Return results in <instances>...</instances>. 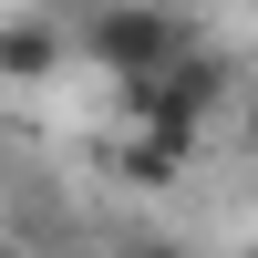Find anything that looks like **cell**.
<instances>
[{"label":"cell","instance_id":"1","mask_svg":"<svg viewBox=\"0 0 258 258\" xmlns=\"http://www.w3.org/2000/svg\"><path fill=\"white\" fill-rule=\"evenodd\" d=\"M73 52L93 62V73H114L124 93H145L165 62L197 52V21L165 11V0H83L73 11Z\"/></svg>","mask_w":258,"mask_h":258},{"label":"cell","instance_id":"2","mask_svg":"<svg viewBox=\"0 0 258 258\" xmlns=\"http://www.w3.org/2000/svg\"><path fill=\"white\" fill-rule=\"evenodd\" d=\"M62 52H73V21H62V11H21V21H0V83H41V73H62Z\"/></svg>","mask_w":258,"mask_h":258},{"label":"cell","instance_id":"3","mask_svg":"<svg viewBox=\"0 0 258 258\" xmlns=\"http://www.w3.org/2000/svg\"><path fill=\"white\" fill-rule=\"evenodd\" d=\"M114 258H186V248H176V238H165V227H145V238H124Z\"/></svg>","mask_w":258,"mask_h":258},{"label":"cell","instance_id":"4","mask_svg":"<svg viewBox=\"0 0 258 258\" xmlns=\"http://www.w3.org/2000/svg\"><path fill=\"white\" fill-rule=\"evenodd\" d=\"M238 145H248V155H258V93L238 103Z\"/></svg>","mask_w":258,"mask_h":258},{"label":"cell","instance_id":"5","mask_svg":"<svg viewBox=\"0 0 258 258\" xmlns=\"http://www.w3.org/2000/svg\"><path fill=\"white\" fill-rule=\"evenodd\" d=\"M165 11H186V21H197V11H207V0H165Z\"/></svg>","mask_w":258,"mask_h":258},{"label":"cell","instance_id":"6","mask_svg":"<svg viewBox=\"0 0 258 258\" xmlns=\"http://www.w3.org/2000/svg\"><path fill=\"white\" fill-rule=\"evenodd\" d=\"M0 258H31V248H11V238H0Z\"/></svg>","mask_w":258,"mask_h":258},{"label":"cell","instance_id":"7","mask_svg":"<svg viewBox=\"0 0 258 258\" xmlns=\"http://www.w3.org/2000/svg\"><path fill=\"white\" fill-rule=\"evenodd\" d=\"M248 258H258V248H248Z\"/></svg>","mask_w":258,"mask_h":258}]
</instances>
